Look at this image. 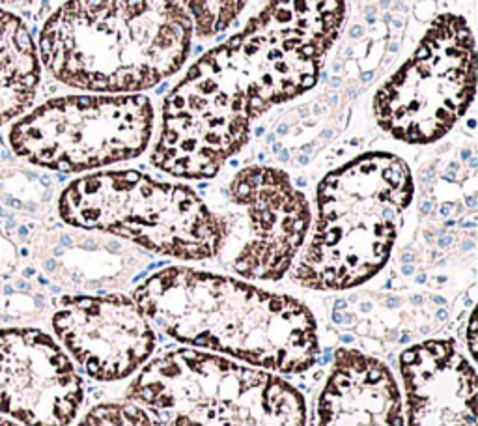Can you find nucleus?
<instances>
[{
  "instance_id": "5",
  "label": "nucleus",
  "mask_w": 478,
  "mask_h": 426,
  "mask_svg": "<svg viewBox=\"0 0 478 426\" xmlns=\"http://www.w3.org/2000/svg\"><path fill=\"white\" fill-rule=\"evenodd\" d=\"M127 400L172 426H306L305 398L280 374L196 348L146 363Z\"/></svg>"
},
{
  "instance_id": "9",
  "label": "nucleus",
  "mask_w": 478,
  "mask_h": 426,
  "mask_svg": "<svg viewBox=\"0 0 478 426\" xmlns=\"http://www.w3.org/2000/svg\"><path fill=\"white\" fill-rule=\"evenodd\" d=\"M247 217V239L232 260L241 279L280 280L303 249L312 224L310 204L284 170L267 165L241 168L228 187Z\"/></svg>"
},
{
  "instance_id": "2",
  "label": "nucleus",
  "mask_w": 478,
  "mask_h": 426,
  "mask_svg": "<svg viewBox=\"0 0 478 426\" xmlns=\"http://www.w3.org/2000/svg\"><path fill=\"white\" fill-rule=\"evenodd\" d=\"M131 297L153 327L189 348L275 374L318 363V323L297 297L185 266L155 271Z\"/></svg>"
},
{
  "instance_id": "13",
  "label": "nucleus",
  "mask_w": 478,
  "mask_h": 426,
  "mask_svg": "<svg viewBox=\"0 0 478 426\" xmlns=\"http://www.w3.org/2000/svg\"><path fill=\"white\" fill-rule=\"evenodd\" d=\"M318 426H405L392 370L359 349H336L318 400Z\"/></svg>"
},
{
  "instance_id": "17",
  "label": "nucleus",
  "mask_w": 478,
  "mask_h": 426,
  "mask_svg": "<svg viewBox=\"0 0 478 426\" xmlns=\"http://www.w3.org/2000/svg\"><path fill=\"white\" fill-rule=\"evenodd\" d=\"M465 336H467V351L471 353V361H474L476 357V314L471 312L469 316V321H467V331H465Z\"/></svg>"
},
{
  "instance_id": "20",
  "label": "nucleus",
  "mask_w": 478,
  "mask_h": 426,
  "mask_svg": "<svg viewBox=\"0 0 478 426\" xmlns=\"http://www.w3.org/2000/svg\"><path fill=\"white\" fill-rule=\"evenodd\" d=\"M0 426H15L14 422H10V420H6V419H2L0 417Z\"/></svg>"
},
{
  "instance_id": "12",
  "label": "nucleus",
  "mask_w": 478,
  "mask_h": 426,
  "mask_svg": "<svg viewBox=\"0 0 478 426\" xmlns=\"http://www.w3.org/2000/svg\"><path fill=\"white\" fill-rule=\"evenodd\" d=\"M407 426H476L474 363L452 338H430L400 355Z\"/></svg>"
},
{
  "instance_id": "11",
  "label": "nucleus",
  "mask_w": 478,
  "mask_h": 426,
  "mask_svg": "<svg viewBox=\"0 0 478 426\" xmlns=\"http://www.w3.org/2000/svg\"><path fill=\"white\" fill-rule=\"evenodd\" d=\"M83 396V379L53 336L0 331V411L27 426H68Z\"/></svg>"
},
{
  "instance_id": "14",
  "label": "nucleus",
  "mask_w": 478,
  "mask_h": 426,
  "mask_svg": "<svg viewBox=\"0 0 478 426\" xmlns=\"http://www.w3.org/2000/svg\"><path fill=\"white\" fill-rule=\"evenodd\" d=\"M40 73L38 47L27 25L0 8V126L32 107Z\"/></svg>"
},
{
  "instance_id": "3",
  "label": "nucleus",
  "mask_w": 478,
  "mask_h": 426,
  "mask_svg": "<svg viewBox=\"0 0 478 426\" xmlns=\"http://www.w3.org/2000/svg\"><path fill=\"white\" fill-rule=\"evenodd\" d=\"M193 34L178 0H68L43 25L38 56L66 86L137 94L181 70Z\"/></svg>"
},
{
  "instance_id": "10",
  "label": "nucleus",
  "mask_w": 478,
  "mask_h": 426,
  "mask_svg": "<svg viewBox=\"0 0 478 426\" xmlns=\"http://www.w3.org/2000/svg\"><path fill=\"white\" fill-rule=\"evenodd\" d=\"M53 329L71 359L96 381L133 376L157 344L150 320L133 297L122 293L64 297Z\"/></svg>"
},
{
  "instance_id": "4",
  "label": "nucleus",
  "mask_w": 478,
  "mask_h": 426,
  "mask_svg": "<svg viewBox=\"0 0 478 426\" xmlns=\"http://www.w3.org/2000/svg\"><path fill=\"white\" fill-rule=\"evenodd\" d=\"M407 163L388 152H366L323 176L316 221L291 279L316 292L360 286L387 264L413 200Z\"/></svg>"
},
{
  "instance_id": "7",
  "label": "nucleus",
  "mask_w": 478,
  "mask_h": 426,
  "mask_svg": "<svg viewBox=\"0 0 478 426\" xmlns=\"http://www.w3.org/2000/svg\"><path fill=\"white\" fill-rule=\"evenodd\" d=\"M153 105L140 94L64 96L36 107L10 131L19 157L56 172H86L144 154Z\"/></svg>"
},
{
  "instance_id": "1",
  "label": "nucleus",
  "mask_w": 478,
  "mask_h": 426,
  "mask_svg": "<svg viewBox=\"0 0 478 426\" xmlns=\"http://www.w3.org/2000/svg\"><path fill=\"white\" fill-rule=\"evenodd\" d=\"M344 21L346 0H269L168 92L153 167L183 180L219 174L263 112L318 83Z\"/></svg>"
},
{
  "instance_id": "19",
  "label": "nucleus",
  "mask_w": 478,
  "mask_h": 426,
  "mask_svg": "<svg viewBox=\"0 0 478 426\" xmlns=\"http://www.w3.org/2000/svg\"><path fill=\"white\" fill-rule=\"evenodd\" d=\"M27 2H34V0H0V4H27Z\"/></svg>"
},
{
  "instance_id": "18",
  "label": "nucleus",
  "mask_w": 478,
  "mask_h": 426,
  "mask_svg": "<svg viewBox=\"0 0 478 426\" xmlns=\"http://www.w3.org/2000/svg\"><path fill=\"white\" fill-rule=\"evenodd\" d=\"M8 264H14V247L0 230V269L6 267Z\"/></svg>"
},
{
  "instance_id": "6",
  "label": "nucleus",
  "mask_w": 478,
  "mask_h": 426,
  "mask_svg": "<svg viewBox=\"0 0 478 426\" xmlns=\"http://www.w3.org/2000/svg\"><path fill=\"white\" fill-rule=\"evenodd\" d=\"M58 213L83 230L125 238L176 260H209L222 251L228 223L187 185L139 170H103L62 191Z\"/></svg>"
},
{
  "instance_id": "15",
  "label": "nucleus",
  "mask_w": 478,
  "mask_h": 426,
  "mask_svg": "<svg viewBox=\"0 0 478 426\" xmlns=\"http://www.w3.org/2000/svg\"><path fill=\"white\" fill-rule=\"evenodd\" d=\"M198 38H213L236 21L249 0H180Z\"/></svg>"
},
{
  "instance_id": "8",
  "label": "nucleus",
  "mask_w": 478,
  "mask_h": 426,
  "mask_svg": "<svg viewBox=\"0 0 478 426\" xmlns=\"http://www.w3.org/2000/svg\"><path fill=\"white\" fill-rule=\"evenodd\" d=\"M476 53L461 15L443 14L430 25L415 53L377 88V126L405 144L443 139L474 96Z\"/></svg>"
},
{
  "instance_id": "16",
  "label": "nucleus",
  "mask_w": 478,
  "mask_h": 426,
  "mask_svg": "<svg viewBox=\"0 0 478 426\" xmlns=\"http://www.w3.org/2000/svg\"><path fill=\"white\" fill-rule=\"evenodd\" d=\"M79 426H172L153 407L139 402H109L86 413Z\"/></svg>"
}]
</instances>
